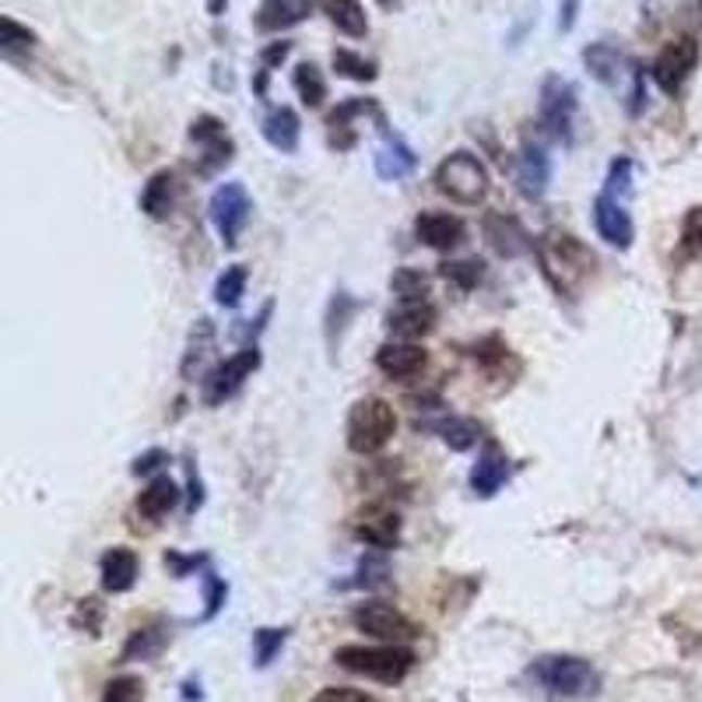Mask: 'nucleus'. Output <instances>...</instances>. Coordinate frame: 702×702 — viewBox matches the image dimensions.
Returning <instances> with one entry per match:
<instances>
[{"instance_id": "nucleus-1", "label": "nucleus", "mask_w": 702, "mask_h": 702, "mask_svg": "<svg viewBox=\"0 0 702 702\" xmlns=\"http://www.w3.org/2000/svg\"><path fill=\"white\" fill-rule=\"evenodd\" d=\"M534 257L541 264L545 281L559 292V298H576L579 289H584L597 271V257L584 239L559 232V229H551L537 239Z\"/></svg>"}, {"instance_id": "nucleus-2", "label": "nucleus", "mask_w": 702, "mask_h": 702, "mask_svg": "<svg viewBox=\"0 0 702 702\" xmlns=\"http://www.w3.org/2000/svg\"><path fill=\"white\" fill-rule=\"evenodd\" d=\"M524 678L541 689L545 695L570 699V702H587L597 699L604 689V678L587 656L576 653H541L527 664Z\"/></svg>"}, {"instance_id": "nucleus-3", "label": "nucleus", "mask_w": 702, "mask_h": 702, "mask_svg": "<svg viewBox=\"0 0 702 702\" xmlns=\"http://www.w3.org/2000/svg\"><path fill=\"white\" fill-rule=\"evenodd\" d=\"M334 661L345 671H352V675H366L383 685H400L414 671L418 656L414 650L400 647V643H380V647L348 643V647L334 650Z\"/></svg>"}, {"instance_id": "nucleus-4", "label": "nucleus", "mask_w": 702, "mask_h": 702, "mask_svg": "<svg viewBox=\"0 0 702 702\" xmlns=\"http://www.w3.org/2000/svg\"><path fill=\"white\" fill-rule=\"evenodd\" d=\"M394 432H397V411L386 397H358L352 405L348 425H345V439L352 454L358 457L380 454L394 439Z\"/></svg>"}, {"instance_id": "nucleus-5", "label": "nucleus", "mask_w": 702, "mask_h": 702, "mask_svg": "<svg viewBox=\"0 0 702 702\" xmlns=\"http://www.w3.org/2000/svg\"><path fill=\"white\" fill-rule=\"evenodd\" d=\"M432 183H436V190L443 193V197H450L454 204H464V207H477L488 197L485 162L477 158L474 152H464V148L439 162Z\"/></svg>"}, {"instance_id": "nucleus-6", "label": "nucleus", "mask_w": 702, "mask_h": 702, "mask_svg": "<svg viewBox=\"0 0 702 702\" xmlns=\"http://www.w3.org/2000/svg\"><path fill=\"white\" fill-rule=\"evenodd\" d=\"M576 110H579V95L573 81H565L562 74H548L541 81V99H537V124L545 127L548 138L573 144Z\"/></svg>"}, {"instance_id": "nucleus-7", "label": "nucleus", "mask_w": 702, "mask_h": 702, "mask_svg": "<svg viewBox=\"0 0 702 702\" xmlns=\"http://www.w3.org/2000/svg\"><path fill=\"white\" fill-rule=\"evenodd\" d=\"M260 362H264V355L257 345H243L235 355H229L226 362H218L204 376V394H201L204 405L221 408L226 400H232L246 386V380H253V372L260 369Z\"/></svg>"}, {"instance_id": "nucleus-8", "label": "nucleus", "mask_w": 702, "mask_h": 702, "mask_svg": "<svg viewBox=\"0 0 702 702\" xmlns=\"http://www.w3.org/2000/svg\"><path fill=\"white\" fill-rule=\"evenodd\" d=\"M352 622L358 633H366L380 643H411V639L422 636V629L405 615L400 608H394L391 601H366L352 611Z\"/></svg>"}, {"instance_id": "nucleus-9", "label": "nucleus", "mask_w": 702, "mask_h": 702, "mask_svg": "<svg viewBox=\"0 0 702 702\" xmlns=\"http://www.w3.org/2000/svg\"><path fill=\"white\" fill-rule=\"evenodd\" d=\"M250 212H253V201L246 187L239 183V179H229V183H221L212 201H207V215H212V226L215 232L221 235V243L229 250L239 243V235H243L246 221H250Z\"/></svg>"}, {"instance_id": "nucleus-10", "label": "nucleus", "mask_w": 702, "mask_h": 702, "mask_svg": "<svg viewBox=\"0 0 702 702\" xmlns=\"http://www.w3.org/2000/svg\"><path fill=\"white\" fill-rule=\"evenodd\" d=\"M695 64H699V42L692 36H678V39H671L661 53H656L650 74L667 95H678L685 88V81L692 78Z\"/></svg>"}, {"instance_id": "nucleus-11", "label": "nucleus", "mask_w": 702, "mask_h": 702, "mask_svg": "<svg viewBox=\"0 0 702 702\" xmlns=\"http://www.w3.org/2000/svg\"><path fill=\"white\" fill-rule=\"evenodd\" d=\"M400 527H405V524H400V513L394 510V506H386V502H369V506H362V510H358L355 520H352V534H355L366 548H376V551L397 548Z\"/></svg>"}, {"instance_id": "nucleus-12", "label": "nucleus", "mask_w": 702, "mask_h": 702, "mask_svg": "<svg viewBox=\"0 0 702 702\" xmlns=\"http://www.w3.org/2000/svg\"><path fill=\"white\" fill-rule=\"evenodd\" d=\"M376 130H380V148L376 155H372V166H376V176L386 179V183H397V179H405L414 173V152L411 144L400 138V133L386 124V116L380 113L376 116Z\"/></svg>"}, {"instance_id": "nucleus-13", "label": "nucleus", "mask_w": 702, "mask_h": 702, "mask_svg": "<svg viewBox=\"0 0 702 702\" xmlns=\"http://www.w3.org/2000/svg\"><path fill=\"white\" fill-rule=\"evenodd\" d=\"M593 229L615 250H629L636 239V226H633V215L625 212V201L608 190H601L593 197Z\"/></svg>"}, {"instance_id": "nucleus-14", "label": "nucleus", "mask_w": 702, "mask_h": 702, "mask_svg": "<svg viewBox=\"0 0 702 702\" xmlns=\"http://www.w3.org/2000/svg\"><path fill=\"white\" fill-rule=\"evenodd\" d=\"M190 141H197V148L204 152V162H201V176H212L215 169L229 166L232 155H235V144L229 138L226 124H221L218 116L204 113L190 124Z\"/></svg>"}, {"instance_id": "nucleus-15", "label": "nucleus", "mask_w": 702, "mask_h": 702, "mask_svg": "<svg viewBox=\"0 0 702 702\" xmlns=\"http://www.w3.org/2000/svg\"><path fill=\"white\" fill-rule=\"evenodd\" d=\"M439 323V309L429 298H397V306L386 312V327L400 341H418L429 337Z\"/></svg>"}, {"instance_id": "nucleus-16", "label": "nucleus", "mask_w": 702, "mask_h": 702, "mask_svg": "<svg viewBox=\"0 0 702 702\" xmlns=\"http://www.w3.org/2000/svg\"><path fill=\"white\" fill-rule=\"evenodd\" d=\"M482 232L499 257H524V253L537 246V239H531V232L520 226V218L506 215V212H488L482 218Z\"/></svg>"}, {"instance_id": "nucleus-17", "label": "nucleus", "mask_w": 702, "mask_h": 702, "mask_svg": "<svg viewBox=\"0 0 702 702\" xmlns=\"http://www.w3.org/2000/svg\"><path fill=\"white\" fill-rule=\"evenodd\" d=\"M429 366V352L414 341H386L376 352V369L386 380H414Z\"/></svg>"}, {"instance_id": "nucleus-18", "label": "nucleus", "mask_w": 702, "mask_h": 702, "mask_svg": "<svg viewBox=\"0 0 702 702\" xmlns=\"http://www.w3.org/2000/svg\"><path fill=\"white\" fill-rule=\"evenodd\" d=\"M548 183H551V158L545 152V144L527 138L524 144H520V155H516V187L524 197L541 201Z\"/></svg>"}, {"instance_id": "nucleus-19", "label": "nucleus", "mask_w": 702, "mask_h": 702, "mask_svg": "<svg viewBox=\"0 0 702 702\" xmlns=\"http://www.w3.org/2000/svg\"><path fill=\"white\" fill-rule=\"evenodd\" d=\"M414 235L422 239L429 250H457L468 239V226L450 212H422L414 218Z\"/></svg>"}, {"instance_id": "nucleus-20", "label": "nucleus", "mask_w": 702, "mask_h": 702, "mask_svg": "<svg viewBox=\"0 0 702 702\" xmlns=\"http://www.w3.org/2000/svg\"><path fill=\"white\" fill-rule=\"evenodd\" d=\"M510 474H513L510 457H506L496 443H485V450L477 454V464L471 468L468 482L477 499H492L506 482H510Z\"/></svg>"}, {"instance_id": "nucleus-21", "label": "nucleus", "mask_w": 702, "mask_h": 702, "mask_svg": "<svg viewBox=\"0 0 702 702\" xmlns=\"http://www.w3.org/2000/svg\"><path fill=\"white\" fill-rule=\"evenodd\" d=\"M169 622H144L138 625L130 636H127V643L124 650H119V664H133V661H155V656L169 647Z\"/></svg>"}, {"instance_id": "nucleus-22", "label": "nucleus", "mask_w": 702, "mask_h": 702, "mask_svg": "<svg viewBox=\"0 0 702 702\" xmlns=\"http://www.w3.org/2000/svg\"><path fill=\"white\" fill-rule=\"evenodd\" d=\"M138 570L141 562L130 548H110L106 556L99 559V576H102V590L106 593H127L138 584Z\"/></svg>"}, {"instance_id": "nucleus-23", "label": "nucleus", "mask_w": 702, "mask_h": 702, "mask_svg": "<svg viewBox=\"0 0 702 702\" xmlns=\"http://www.w3.org/2000/svg\"><path fill=\"white\" fill-rule=\"evenodd\" d=\"M176 193H179V176L176 169H158L148 176V183L141 190V212L152 221H166L176 207Z\"/></svg>"}, {"instance_id": "nucleus-24", "label": "nucleus", "mask_w": 702, "mask_h": 702, "mask_svg": "<svg viewBox=\"0 0 702 702\" xmlns=\"http://www.w3.org/2000/svg\"><path fill=\"white\" fill-rule=\"evenodd\" d=\"M380 113L383 110L372 99H345L331 116H327V133H331V144L345 152V148H352L358 141L355 116H380Z\"/></svg>"}, {"instance_id": "nucleus-25", "label": "nucleus", "mask_w": 702, "mask_h": 702, "mask_svg": "<svg viewBox=\"0 0 702 702\" xmlns=\"http://www.w3.org/2000/svg\"><path fill=\"white\" fill-rule=\"evenodd\" d=\"M260 133L275 152L292 155L298 148V138H303V119H298V113L292 106H275L260 119Z\"/></svg>"}, {"instance_id": "nucleus-26", "label": "nucleus", "mask_w": 702, "mask_h": 702, "mask_svg": "<svg viewBox=\"0 0 702 702\" xmlns=\"http://www.w3.org/2000/svg\"><path fill=\"white\" fill-rule=\"evenodd\" d=\"M215 352V323L201 317V320H193L190 327V337H187V352H183V362H179V376H183L187 383L197 380V372L204 369V362L212 358Z\"/></svg>"}, {"instance_id": "nucleus-27", "label": "nucleus", "mask_w": 702, "mask_h": 702, "mask_svg": "<svg viewBox=\"0 0 702 702\" xmlns=\"http://www.w3.org/2000/svg\"><path fill=\"white\" fill-rule=\"evenodd\" d=\"M317 0H264L257 8V28L260 33H281L306 18Z\"/></svg>"}, {"instance_id": "nucleus-28", "label": "nucleus", "mask_w": 702, "mask_h": 702, "mask_svg": "<svg viewBox=\"0 0 702 702\" xmlns=\"http://www.w3.org/2000/svg\"><path fill=\"white\" fill-rule=\"evenodd\" d=\"M179 496H183V492H179V485L169 474H155L152 482H148V488L138 496V513L144 520H162L176 510Z\"/></svg>"}, {"instance_id": "nucleus-29", "label": "nucleus", "mask_w": 702, "mask_h": 702, "mask_svg": "<svg viewBox=\"0 0 702 702\" xmlns=\"http://www.w3.org/2000/svg\"><path fill=\"white\" fill-rule=\"evenodd\" d=\"M584 64H587V71L601 85L618 88L622 85V74H625V64H629V60H625L622 50L611 47V42H590V47L584 50Z\"/></svg>"}, {"instance_id": "nucleus-30", "label": "nucleus", "mask_w": 702, "mask_h": 702, "mask_svg": "<svg viewBox=\"0 0 702 702\" xmlns=\"http://www.w3.org/2000/svg\"><path fill=\"white\" fill-rule=\"evenodd\" d=\"M429 432H436V436L450 446V450L464 454L471 446H477L482 439V425L474 422V418H464V414H446V418H436V422H425Z\"/></svg>"}, {"instance_id": "nucleus-31", "label": "nucleus", "mask_w": 702, "mask_h": 702, "mask_svg": "<svg viewBox=\"0 0 702 702\" xmlns=\"http://www.w3.org/2000/svg\"><path fill=\"white\" fill-rule=\"evenodd\" d=\"M355 309H358V303L345 289H337L331 295V303H327V312H323V341H327V352H331V355H337L341 334H345V327L355 317Z\"/></svg>"}, {"instance_id": "nucleus-32", "label": "nucleus", "mask_w": 702, "mask_h": 702, "mask_svg": "<svg viewBox=\"0 0 702 702\" xmlns=\"http://www.w3.org/2000/svg\"><path fill=\"white\" fill-rule=\"evenodd\" d=\"M323 11L337 33H345L352 39H362L369 33V18L358 0H323Z\"/></svg>"}, {"instance_id": "nucleus-33", "label": "nucleus", "mask_w": 702, "mask_h": 702, "mask_svg": "<svg viewBox=\"0 0 702 702\" xmlns=\"http://www.w3.org/2000/svg\"><path fill=\"white\" fill-rule=\"evenodd\" d=\"M391 584V565H386V556L383 551H366L362 562H358L355 570V579H348L345 587H358V590H380Z\"/></svg>"}, {"instance_id": "nucleus-34", "label": "nucleus", "mask_w": 702, "mask_h": 702, "mask_svg": "<svg viewBox=\"0 0 702 702\" xmlns=\"http://www.w3.org/2000/svg\"><path fill=\"white\" fill-rule=\"evenodd\" d=\"M292 85H295V92L298 99H303V106L309 110H320L323 106V99H327V81H323V71L317 64H298L295 74H292Z\"/></svg>"}, {"instance_id": "nucleus-35", "label": "nucleus", "mask_w": 702, "mask_h": 702, "mask_svg": "<svg viewBox=\"0 0 702 702\" xmlns=\"http://www.w3.org/2000/svg\"><path fill=\"white\" fill-rule=\"evenodd\" d=\"M246 281H250L246 267L243 264H229L215 281V303L221 309H235L239 303H243V295H246Z\"/></svg>"}, {"instance_id": "nucleus-36", "label": "nucleus", "mask_w": 702, "mask_h": 702, "mask_svg": "<svg viewBox=\"0 0 702 702\" xmlns=\"http://www.w3.org/2000/svg\"><path fill=\"white\" fill-rule=\"evenodd\" d=\"M289 633L292 629H285V625H281V629H257L253 633V664L257 667H271L275 664V656L281 653V647L289 643Z\"/></svg>"}, {"instance_id": "nucleus-37", "label": "nucleus", "mask_w": 702, "mask_h": 702, "mask_svg": "<svg viewBox=\"0 0 702 702\" xmlns=\"http://www.w3.org/2000/svg\"><path fill=\"white\" fill-rule=\"evenodd\" d=\"M391 292L397 298H429L432 292V278L418 267H397L391 275Z\"/></svg>"}, {"instance_id": "nucleus-38", "label": "nucleus", "mask_w": 702, "mask_h": 702, "mask_svg": "<svg viewBox=\"0 0 702 702\" xmlns=\"http://www.w3.org/2000/svg\"><path fill=\"white\" fill-rule=\"evenodd\" d=\"M331 64H334V71L341 74V78H348V81H376V74H380L372 60L358 56L352 50H334Z\"/></svg>"}, {"instance_id": "nucleus-39", "label": "nucleus", "mask_w": 702, "mask_h": 702, "mask_svg": "<svg viewBox=\"0 0 702 702\" xmlns=\"http://www.w3.org/2000/svg\"><path fill=\"white\" fill-rule=\"evenodd\" d=\"M33 47H36L33 28L18 25L14 18H0V50H4V56H22Z\"/></svg>"}, {"instance_id": "nucleus-40", "label": "nucleus", "mask_w": 702, "mask_h": 702, "mask_svg": "<svg viewBox=\"0 0 702 702\" xmlns=\"http://www.w3.org/2000/svg\"><path fill=\"white\" fill-rule=\"evenodd\" d=\"M443 278L446 281H454V285L460 292H471L477 281L485 278V264L477 260V257H468V260H450V264H443Z\"/></svg>"}, {"instance_id": "nucleus-41", "label": "nucleus", "mask_w": 702, "mask_h": 702, "mask_svg": "<svg viewBox=\"0 0 702 702\" xmlns=\"http://www.w3.org/2000/svg\"><path fill=\"white\" fill-rule=\"evenodd\" d=\"M226 601H229V584L218 573L207 570L204 573V615H201V622L218 618V611L226 608Z\"/></svg>"}, {"instance_id": "nucleus-42", "label": "nucleus", "mask_w": 702, "mask_h": 702, "mask_svg": "<svg viewBox=\"0 0 702 702\" xmlns=\"http://www.w3.org/2000/svg\"><path fill=\"white\" fill-rule=\"evenodd\" d=\"M102 618H106V604H102L99 597H85V601H78V608H74L71 625L74 629H85L88 636H99Z\"/></svg>"}, {"instance_id": "nucleus-43", "label": "nucleus", "mask_w": 702, "mask_h": 702, "mask_svg": "<svg viewBox=\"0 0 702 702\" xmlns=\"http://www.w3.org/2000/svg\"><path fill=\"white\" fill-rule=\"evenodd\" d=\"M102 702H144V681L138 675H119L106 685Z\"/></svg>"}, {"instance_id": "nucleus-44", "label": "nucleus", "mask_w": 702, "mask_h": 702, "mask_svg": "<svg viewBox=\"0 0 702 702\" xmlns=\"http://www.w3.org/2000/svg\"><path fill=\"white\" fill-rule=\"evenodd\" d=\"M604 190L625 201V193L633 190V158L618 155L615 162H611V166H608V179H604Z\"/></svg>"}, {"instance_id": "nucleus-45", "label": "nucleus", "mask_w": 702, "mask_h": 702, "mask_svg": "<svg viewBox=\"0 0 702 702\" xmlns=\"http://www.w3.org/2000/svg\"><path fill=\"white\" fill-rule=\"evenodd\" d=\"M474 358L485 369H496V366L506 362V358H510V348H506L502 337H485V341H477V345H474Z\"/></svg>"}, {"instance_id": "nucleus-46", "label": "nucleus", "mask_w": 702, "mask_h": 702, "mask_svg": "<svg viewBox=\"0 0 702 702\" xmlns=\"http://www.w3.org/2000/svg\"><path fill=\"white\" fill-rule=\"evenodd\" d=\"M207 556H179V551H166V570L173 579H187L193 570H204Z\"/></svg>"}, {"instance_id": "nucleus-47", "label": "nucleus", "mask_w": 702, "mask_h": 702, "mask_svg": "<svg viewBox=\"0 0 702 702\" xmlns=\"http://www.w3.org/2000/svg\"><path fill=\"white\" fill-rule=\"evenodd\" d=\"M169 464V454L162 450V446H152V450H144V454H138L133 457V464H130V474H155L158 468H166Z\"/></svg>"}, {"instance_id": "nucleus-48", "label": "nucleus", "mask_w": 702, "mask_h": 702, "mask_svg": "<svg viewBox=\"0 0 702 702\" xmlns=\"http://www.w3.org/2000/svg\"><path fill=\"white\" fill-rule=\"evenodd\" d=\"M187 513H197L201 506H204V482H201V474L197 468H193V460L187 457Z\"/></svg>"}, {"instance_id": "nucleus-49", "label": "nucleus", "mask_w": 702, "mask_h": 702, "mask_svg": "<svg viewBox=\"0 0 702 702\" xmlns=\"http://www.w3.org/2000/svg\"><path fill=\"white\" fill-rule=\"evenodd\" d=\"M312 702H380V699H372V695L358 692V689H337V685H331V689L317 692V699H312Z\"/></svg>"}, {"instance_id": "nucleus-50", "label": "nucleus", "mask_w": 702, "mask_h": 702, "mask_svg": "<svg viewBox=\"0 0 702 702\" xmlns=\"http://www.w3.org/2000/svg\"><path fill=\"white\" fill-rule=\"evenodd\" d=\"M292 53V42H271L264 53H260V64H264V71H271V67H278L281 60H285Z\"/></svg>"}, {"instance_id": "nucleus-51", "label": "nucleus", "mask_w": 702, "mask_h": 702, "mask_svg": "<svg viewBox=\"0 0 702 702\" xmlns=\"http://www.w3.org/2000/svg\"><path fill=\"white\" fill-rule=\"evenodd\" d=\"M579 18V0H562L559 8V33H573Z\"/></svg>"}, {"instance_id": "nucleus-52", "label": "nucleus", "mask_w": 702, "mask_h": 702, "mask_svg": "<svg viewBox=\"0 0 702 702\" xmlns=\"http://www.w3.org/2000/svg\"><path fill=\"white\" fill-rule=\"evenodd\" d=\"M204 699V689H201V681H183V702H201Z\"/></svg>"}, {"instance_id": "nucleus-53", "label": "nucleus", "mask_w": 702, "mask_h": 702, "mask_svg": "<svg viewBox=\"0 0 702 702\" xmlns=\"http://www.w3.org/2000/svg\"><path fill=\"white\" fill-rule=\"evenodd\" d=\"M685 239H695V243L702 246V226H699V215H692V221H689V232H685Z\"/></svg>"}, {"instance_id": "nucleus-54", "label": "nucleus", "mask_w": 702, "mask_h": 702, "mask_svg": "<svg viewBox=\"0 0 702 702\" xmlns=\"http://www.w3.org/2000/svg\"><path fill=\"white\" fill-rule=\"evenodd\" d=\"M226 8H229V0H207V14H215V18H218V14L226 11Z\"/></svg>"}, {"instance_id": "nucleus-55", "label": "nucleus", "mask_w": 702, "mask_h": 702, "mask_svg": "<svg viewBox=\"0 0 702 702\" xmlns=\"http://www.w3.org/2000/svg\"><path fill=\"white\" fill-rule=\"evenodd\" d=\"M376 4H383V8H394V4H397V0H376Z\"/></svg>"}, {"instance_id": "nucleus-56", "label": "nucleus", "mask_w": 702, "mask_h": 702, "mask_svg": "<svg viewBox=\"0 0 702 702\" xmlns=\"http://www.w3.org/2000/svg\"><path fill=\"white\" fill-rule=\"evenodd\" d=\"M699 8H702V0H699Z\"/></svg>"}]
</instances>
